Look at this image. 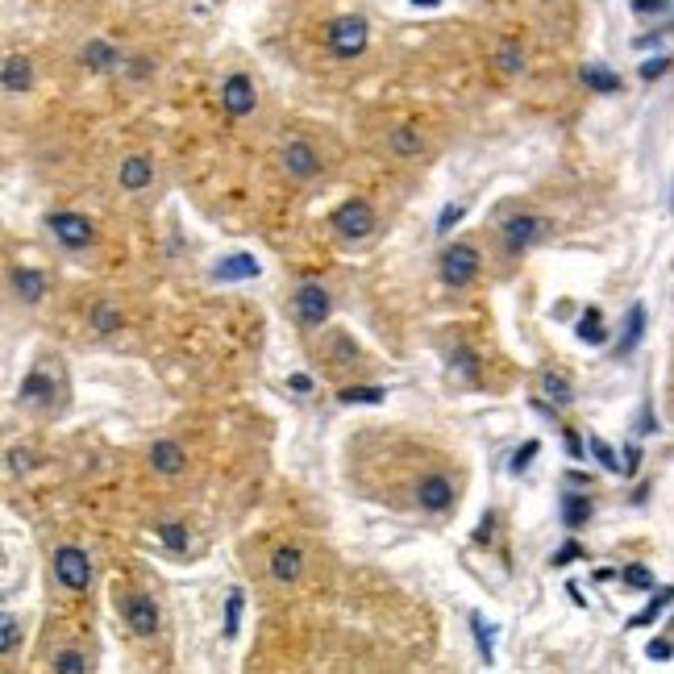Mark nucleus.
Returning <instances> with one entry per match:
<instances>
[{
    "label": "nucleus",
    "instance_id": "obj_48",
    "mask_svg": "<svg viewBox=\"0 0 674 674\" xmlns=\"http://www.w3.org/2000/svg\"><path fill=\"white\" fill-rule=\"evenodd\" d=\"M413 4H416V9H438L441 0H413Z\"/></svg>",
    "mask_w": 674,
    "mask_h": 674
},
{
    "label": "nucleus",
    "instance_id": "obj_41",
    "mask_svg": "<svg viewBox=\"0 0 674 674\" xmlns=\"http://www.w3.org/2000/svg\"><path fill=\"white\" fill-rule=\"evenodd\" d=\"M470 624H475V637H479L483 662H492V637H487V624H483V616H470Z\"/></svg>",
    "mask_w": 674,
    "mask_h": 674
},
{
    "label": "nucleus",
    "instance_id": "obj_25",
    "mask_svg": "<svg viewBox=\"0 0 674 674\" xmlns=\"http://www.w3.org/2000/svg\"><path fill=\"white\" fill-rule=\"evenodd\" d=\"M541 391H546L554 404H570V399H575V396H570V383H566L558 371H546V375H541Z\"/></svg>",
    "mask_w": 674,
    "mask_h": 674
},
{
    "label": "nucleus",
    "instance_id": "obj_12",
    "mask_svg": "<svg viewBox=\"0 0 674 674\" xmlns=\"http://www.w3.org/2000/svg\"><path fill=\"white\" fill-rule=\"evenodd\" d=\"M262 267L254 254H229V259H221V267H213V279L217 283H234V279H254Z\"/></svg>",
    "mask_w": 674,
    "mask_h": 674
},
{
    "label": "nucleus",
    "instance_id": "obj_42",
    "mask_svg": "<svg viewBox=\"0 0 674 674\" xmlns=\"http://www.w3.org/2000/svg\"><path fill=\"white\" fill-rule=\"evenodd\" d=\"M500 67H504V71H521L524 67V55L516 50V46H504V50H500Z\"/></svg>",
    "mask_w": 674,
    "mask_h": 674
},
{
    "label": "nucleus",
    "instance_id": "obj_30",
    "mask_svg": "<svg viewBox=\"0 0 674 674\" xmlns=\"http://www.w3.org/2000/svg\"><path fill=\"white\" fill-rule=\"evenodd\" d=\"M383 396H387L383 387H345L342 404H379Z\"/></svg>",
    "mask_w": 674,
    "mask_h": 674
},
{
    "label": "nucleus",
    "instance_id": "obj_44",
    "mask_svg": "<svg viewBox=\"0 0 674 674\" xmlns=\"http://www.w3.org/2000/svg\"><path fill=\"white\" fill-rule=\"evenodd\" d=\"M637 467H641V450L629 445V450H624V475H637Z\"/></svg>",
    "mask_w": 674,
    "mask_h": 674
},
{
    "label": "nucleus",
    "instance_id": "obj_27",
    "mask_svg": "<svg viewBox=\"0 0 674 674\" xmlns=\"http://www.w3.org/2000/svg\"><path fill=\"white\" fill-rule=\"evenodd\" d=\"M159 537H163V546H167L171 554H183V550H188V529H183V524H175V521L159 524Z\"/></svg>",
    "mask_w": 674,
    "mask_h": 674
},
{
    "label": "nucleus",
    "instance_id": "obj_40",
    "mask_svg": "<svg viewBox=\"0 0 674 674\" xmlns=\"http://www.w3.org/2000/svg\"><path fill=\"white\" fill-rule=\"evenodd\" d=\"M670 9V0H633V13L637 17H662Z\"/></svg>",
    "mask_w": 674,
    "mask_h": 674
},
{
    "label": "nucleus",
    "instance_id": "obj_32",
    "mask_svg": "<svg viewBox=\"0 0 674 674\" xmlns=\"http://www.w3.org/2000/svg\"><path fill=\"white\" fill-rule=\"evenodd\" d=\"M333 362H337V367H345V362H354L358 358V345L350 342V337H345V333H333Z\"/></svg>",
    "mask_w": 674,
    "mask_h": 674
},
{
    "label": "nucleus",
    "instance_id": "obj_28",
    "mask_svg": "<svg viewBox=\"0 0 674 674\" xmlns=\"http://www.w3.org/2000/svg\"><path fill=\"white\" fill-rule=\"evenodd\" d=\"M421 146H425V142H421V129H396V134H391V151L404 154V159H408V154H421Z\"/></svg>",
    "mask_w": 674,
    "mask_h": 674
},
{
    "label": "nucleus",
    "instance_id": "obj_2",
    "mask_svg": "<svg viewBox=\"0 0 674 674\" xmlns=\"http://www.w3.org/2000/svg\"><path fill=\"white\" fill-rule=\"evenodd\" d=\"M483 267V254L470 242H454V246L441 254V283L445 288H470L475 275H479Z\"/></svg>",
    "mask_w": 674,
    "mask_h": 674
},
{
    "label": "nucleus",
    "instance_id": "obj_31",
    "mask_svg": "<svg viewBox=\"0 0 674 674\" xmlns=\"http://www.w3.org/2000/svg\"><path fill=\"white\" fill-rule=\"evenodd\" d=\"M17 637H21V624H17L13 612H4V620H0V649H4V654H13Z\"/></svg>",
    "mask_w": 674,
    "mask_h": 674
},
{
    "label": "nucleus",
    "instance_id": "obj_35",
    "mask_svg": "<svg viewBox=\"0 0 674 674\" xmlns=\"http://www.w3.org/2000/svg\"><path fill=\"white\" fill-rule=\"evenodd\" d=\"M620 578H624L629 587H637V592H649V587H654V575H649L646 566H624V570H620Z\"/></svg>",
    "mask_w": 674,
    "mask_h": 674
},
{
    "label": "nucleus",
    "instance_id": "obj_5",
    "mask_svg": "<svg viewBox=\"0 0 674 674\" xmlns=\"http://www.w3.org/2000/svg\"><path fill=\"white\" fill-rule=\"evenodd\" d=\"M46 229L63 242L67 250H83V246H92V237H97V229H92V221L80 217V213H50L46 217Z\"/></svg>",
    "mask_w": 674,
    "mask_h": 674
},
{
    "label": "nucleus",
    "instance_id": "obj_16",
    "mask_svg": "<svg viewBox=\"0 0 674 674\" xmlns=\"http://www.w3.org/2000/svg\"><path fill=\"white\" fill-rule=\"evenodd\" d=\"M183 462H188V454H183L179 441H154L151 445V467L159 470V475H179Z\"/></svg>",
    "mask_w": 674,
    "mask_h": 674
},
{
    "label": "nucleus",
    "instance_id": "obj_11",
    "mask_svg": "<svg viewBox=\"0 0 674 674\" xmlns=\"http://www.w3.org/2000/svg\"><path fill=\"white\" fill-rule=\"evenodd\" d=\"M283 171H288L291 179H313L321 171V154L300 138L288 142V146H283Z\"/></svg>",
    "mask_w": 674,
    "mask_h": 674
},
{
    "label": "nucleus",
    "instance_id": "obj_19",
    "mask_svg": "<svg viewBox=\"0 0 674 674\" xmlns=\"http://www.w3.org/2000/svg\"><path fill=\"white\" fill-rule=\"evenodd\" d=\"M578 75H583V83H587L592 92H600V97H612V92H620V75H616V71H608V67H600V63H587Z\"/></svg>",
    "mask_w": 674,
    "mask_h": 674
},
{
    "label": "nucleus",
    "instance_id": "obj_37",
    "mask_svg": "<svg viewBox=\"0 0 674 674\" xmlns=\"http://www.w3.org/2000/svg\"><path fill=\"white\" fill-rule=\"evenodd\" d=\"M646 658L649 662H670L674 658V641L670 637H654V641L646 646Z\"/></svg>",
    "mask_w": 674,
    "mask_h": 674
},
{
    "label": "nucleus",
    "instance_id": "obj_13",
    "mask_svg": "<svg viewBox=\"0 0 674 674\" xmlns=\"http://www.w3.org/2000/svg\"><path fill=\"white\" fill-rule=\"evenodd\" d=\"M50 396H55V379L46 375V367H34V371L21 379V387H17V399H21V404H46Z\"/></svg>",
    "mask_w": 674,
    "mask_h": 674
},
{
    "label": "nucleus",
    "instance_id": "obj_23",
    "mask_svg": "<svg viewBox=\"0 0 674 674\" xmlns=\"http://www.w3.org/2000/svg\"><path fill=\"white\" fill-rule=\"evenodd\" d=\"M578 342L583 345H604L608 342V329H604V313L600 308H587L583 317H578Z\"/></svg>",
    "mask_w": 674,
    "mask_h": 674
},
{
    "label": "nucleus",
    "instance_id": "obj_1",
    "mask_svg": "<svg viewBox=\"0 0 674 674\" xmlns=\"http://www.w3.org/2000/svg\"><path fill=\"white\" fill-rule=\"evenodd\" d=\"M325 38H329V50L337 58H358L367 50V42H371V26H367V17L345 13L325 29Z\"/></svg>",
    "mask_w": 674,
    "mask_h": 674
},
{
    "label": "nucleus",
    "instance_id": "obj_36",
    "mask_svg": "<svg viewBox=\"0 0 674 674\" xmlns=\"http://www.w3.org/2000/svg\"><path fill=\"white\" fill-rule=\"evenodd\" d=\"M537 454H541V441H524L521 450H516V454H512V475H521V470L529 467V462H533Z\"/></svg>",
    "mask_w": 674,
    "mask_h": 674
},
{
    "label": "nucleus",
    "instance_id": "obj_26",
    "mask_svg": "<svg viewBox=\"0 0 674 674\" xmlns=\"http://www.w3.org/2000/svg\"><path fill=\"white\" fill-rule=\"evenodd\" d=\"M242 604H246V600H242L237 587L225 595V637H237V629H242Z\"/></svg>",
    "mask_w": 674,
    "mask_h": 674
},
{
    "label": "nucleus",
    "instance_id": "obj_6",
    "mask_svg": "<svg viewBox=\"0 0 674 674\" xmlns=\"http://www.w3.org/2000/svg\"><path fill=\"white\" fill-rule=\"evenodd\" d=\"M296 317H300V325H308V329H321L325 321H329V291L321 288V283H300L296 288Z\"/></svg>",
    "mask_w": 674,
    "mask_h": 674
},
{
    "label": "nucleus",
    "instance_id": "obj_21",
    "mask_svg": "<svg viewBox=\"0 0 674 674\" xmlns=\"http://www.w3.org/2000/svg\"><path fill=\"white\" fill-rule=\"evenodd\" d=\"M670 604H674V587H662V592H654V600H649L637 616H629V629H646V624H654V620H658Z\"/></svg>",
    "mask_w": 674,
    "mask_h": 674
},
{
    "label": "nucleus",
    "instance_id": "obj_49",
    "mask_svg": "<svg viewBox=\"0 0 674 674\" xmlns=\"http://www.w3.org/2000/svg\"><path fill=\"white\" fill-rule=\"evenodd\" d=\"M670 26H674V21H670Z\"/></svg>",
    "mask_w": 674,
    "mask_h": 674
},
{
    "label": "nucleus",
    "instance_id": "obj_46",
    "mask_svg": "<svg viewBox=\"0 0 674 674\" xmlns=\"http://www.w3.org/2000/svg\"><path fill=\"white\" fill-rule=\"evenodd\" d=\"M291 387H296V391H313V379H308V375H291Z\"/></svg>",
    "mask_w": 674,
    "mask_h": 674
},
{
    "label": "nucleus",
    "instance_id": "obj_29",
    "mask_svg": "<svg viewBox=\"0 0 674 674\" xmlns=\"http://www.w3.org/2000/svg\"><path fill=\"white\" fill-rule=\"evenodd\" d=\"M587 445H592V454H595V462H600V467L604 470H612V475H616V470H624L616 462V450H612V445H608L604 438H587Z\"/></svg>",
    "mask_w": 674,
    "mask_h": 674
},
{
    "label": "nucleus",
    "instance_id": "obj_22",
    "mask_svg": "<svg viewBox=\"0 0 674 674\" xmlns=\"http://www.w3.org/2000/svg\"><path fill=\"white\" fill-rule=\"evenodd\" d=\"M26 88H29V58L9 55L4 58V92H9V97H21Z\"/></svg>",
    "mask_w": 674,
    "mask_h": 674
},
{
    "label": "nucleus",
    "instance_id": "obj_7",
    "mask_svg": "<svg viewBox=\"0 0 674 674\" xmlns=\"http://www.w3.org/2000/svg\"><path fill=\"white\" fill-rule=\"evenodd\" d=\"M541 234H546V221L533 217V213L508 217V221H504V229H500V237H504V250H508V254H521V250H529Z\"/></svg>",
    "mask_w": 674,
    "mask_h": 674
},
{
    "label": "nucleus",
    "instance_id": "obj_10",
    "mask_svg": "<svg viewBox=\"0 0 674 674\" xmlns=\"http://www.w3.org/2000/svg\"><path fill=\"white\" fill-rule=\"evenodd\" d=\"M416 504L425 512H445L454 504V483L445 479V475H425V479L416 483Z\"/></svg>",
    "mask_w": 674,
    "mask_h": 674
},
{
    "label": "nucleus",
    "instance_id": "obj_38",
    "mask_svg": "<svg viewBox=\"0 0 674 674\" xmlns=\"http://www.w3.org/2000/svg\"><path fill=\"white\" fill-rule=\"evenodd\" d=\"M462 217H467V205H445L441 208V217H438V234H450Z\"/></svg>",
    "mask_w": 674,
    "mask_h": 674
},
{
    "label": "nucleus",
    "instance_id": "obj_3",
    "mask_svg": "<svg viewBox=\"0 0 674 674\" xmlns=\"http://www.w3.org/2000/svg\"><path fill=\"white\" fill-rule=\"evenodd\" d=\"M55 578L67 587V592H88L92 583V562L80 546H58L55 550Z\"/></svg>",
    "mask_w": 674,
    "mask_h": 674
},
{
    "label": "nucleus",
    "instance_id": "obj_24",
    "mask_svg": "<svg viewBox=\"0 0 674 674\" xmlns=\"http://www.w3.org/2000/svg\"><path fill=\"white\" fill-rule=\"evenodd\" d=\"M83 63H88V67H97V71H109V67H117V63H121V55H117V46L92 38L88 46H83Z\"/></svg>",
    "mask_w": 674,
    "mask_h": 674
},
{
    "label": "nucleus",
    "instance_id": "obj_47",
    "mask_svg": "<svg viewBox=\"0 0 674 674\" xmlns=\"http://www.w3.org/2000/svg\"><path fill=\"white\" fill-rule=\"evenodd\" d=\"M9 462H13V470H26L29 462H26V454H21V450H13V454H9Z\"/></svg>",
    "mask_w": 674,
    "mask_h": 674
},
{
    "label": "nucleus",
    "instance_id": "obj_4",
    "mask_svg": "<svg viewBox=\"0 0 674 674\" xmlns=\"http://www.w3.org/2000/svg\"><path fill=\"white\" fill-rule=\"evenodd\" d=\"M333 229H337V237H345V242H362V237H371L375 208L367 205V200H345V205L333 213Z\"/></svg>",
    "mask_w": 674,
    "mask_h": 674
},
{
    "label": "nucleus",
    "instance_id": "obj_45",
    "mask_svg": "<svg viewBox=\"0 0 674 674\" xmlns=\"http://www.w3.org/2000/svg\"><path fill=\"white\" fill-rule=\"evenodd\" d=\"M566 450H570V458H583V441H578L575 429H566Z\"/></svg>",
    "mask_w": 674,
    "mask_h": 674
},
{
    "label": "nucleus",
    "instance_id": "obj_18",
    "mask_svg": "<svg viewBox=\"0 0 674 674\" xmlns=\"http://www.w3.org/2000/svg\"><path fill=\"white\" fill-rule=\"evenodd\" d=\"M13 288H17V296L26 304H38L42 296H46V275L42 271H29V267H17L13 271Z\"/></svg>",
    "mask_w": 674,
    "mask_h": 674
},
{
    "label": "nucleus",
    "instance_id": "obj_43",
    "mask_svg": "<svg viewBox=\"0 0 674 674\" xmlns=\"http://www.w3.org/2000/svg\"><path fill=\"white\" fill-rule=\"evenodd\" d=\"M575 558H583V546H578V541H566L562 550L554 554V566H570Z\"/></svg>",
    "mask_w": 674,
    "mask_h": 674
},
{
    "label": "nucleus",
    "instance_id": "obj_34",
    "mask_svg": "<svg viewBox=\"0 0 674 674\" xmlns=\"http://www.w3.org/2000/svg\"><path fill=\"white\" fill-rule=\"evenodd\" d=\"M55 670L58 674H83V670H88V658H83V654H75V649H67V654H58V658H55Z\"/></svg>",
    "mask_w": 674,
    "mask_h": 674
},
{
    "label": "nucleus",
    "instance_id": "obj_39",
    "mask_svg": "<svg viewBox=\"0 0 674 674\" xmlns=\"http://www.w3.org/2000/svg\"><path fill=\"white\" fill-rule=\"evenodd\" d=\"M666 71H670V58H666V55H658V58H649V63H641V80H646V83H654V80H658V75H666Z\"/></svg>",
    "mask_w": 674,
    "mask_h": 674
},
{
    "label": "nucleus",
    "instance_id": "obj_17",
    "mask_svg": "<svg viewBox=\"0 0 674 674\" xmlns=\"http://www.w3.org/2000/svg\"><path fill=\"white\" fill-rule=\"evenodd\" d=\"M592 512H595V504L587 496H578V492H566L562 496V524L570 529V533L592 521Z\"/></svg>",
    "mask_w": 674,
    "mask_h": 674
},
{
    "label": "nucleus",
    "instance_id": "obj_8",
    "mask_svg": "<svg viewBox=\"0 0 674 674\" xmlns=\"http://www.w3.org/2000/svg\"><path fill=\"white\" fill-rule=\"evenodd\" d=\"M254 83H250V75H242V71H234L229 80L221 83V109L229 112V117H250L254 112Z\"/></svg>",
    "mask_w": 674,
    "mask_h": 674
},
{
    "label": "nucleus",
    "instance_id": "obj_20",
    "mask_svg": "<svg viewBox=\"0 0 674 674\" xmlns=\"http://www.w3.org/2000/svg\"><path fill=\"white\" fill-rule=\"evenodd\" d=\"M641 333H646V304H633V308H629V321H624V337L616 342V354H633Z\"/></svg>",
    "mask_w": 674,
    "mask_h": 674
},
{
    "label": "nucleus",
    "instance_id": "obj_9",
    "mask_svg": "<svg viewBox=\"0 0 674 674\" xmlns=\"http://www.w3.org/2000/svg\"><path fill=\"white\" fill-rule=\"evenodd\" d=\"M125 620H129V629L138 637H154L159 633V608L146 592H134L125 600Z\"/></svg>",
    "mask_w": 674,
    "mask_h": 674
},
{
    "label": "nucleus",
    "instance_id": "obj_15",
    "mask_svg": "<svg viewBox=\"0 0 674 674\" xmlns=\"http://www.w3.org/2000/svg\"><path fill=\"white\" fill-rule=\"evenodd\" d=\"M117 179H121V188H125V192H142V188H151V179H154V163H151V159H142V154H134V159H125V163H121Z\"/></svg>",
    "mask_w": 674,
    "mask_h": 674
},
{
    "label": "nucleus",
    "instance_id": "obj_33",
    "mask_svg": "<svg viewBox=\"0 0 674 674\" xmlns=\"http://www.w3.org/2000/svg\"><path fill=\"white\" fill-rule=\"evenodd\" d=\"M92 321H97L100 333H112L117 325H121V313H117V308H109V304H97V308H92Z\"/></svg>",
    "mask_w": 674,
    "mask_h": 674
},
{
    "label": "nucleus",
    "instance_id": "obj_14",
    "mask_svg": "<svg viewBox=\"0 0 674 674\" xmlns=\"http://www.w3.org/2000/svg\"><path fill=\"white\" fill-rule=\"evenodd\" d=\"M300 570H304L300 546H279V550L271 554V578H275V583H296Z\"/></svg>",
    "mask_w": 674,
    "mask_h": 674
}]
</instances>
